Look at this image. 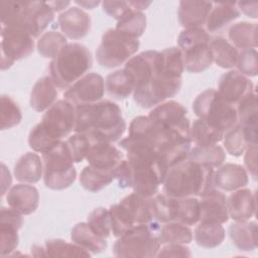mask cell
Returning <instances> with one entry per match:
<instances>
[{
    "mask_svg": "<svg viewBox=\"0 0 258 258\" xmlns=\"http://www.w3.org/2000/svg\"><path fill=\"white\" fill-rule=\"evenodd\" d=\"M75 3L86 9H94L101 2L100 1H75Z\"/></svg>",
    "mask_w": 258,
    "mask_h": 258,
    "instance_id": "obj_61",
    "label": "cell"
},
{
    "mask_svg": "<svg viewBox=\"0 0 258 258\" xmlns=\"http://www.w3.org/2000/svg\"><path fill=\"white\" fill-rule=\"evenodd\" d=\"M161 223L152 221L135 225L113 246V255L118 258H152L156 257L160 247Z\"/></svg>",
    "mask_w": 258,
    "mask_h": 258,
    "instance_id": "obj_6",
    "label": "cell"
},
{
    "mask_svg": "<svg viewBox=\"0 0 258 258\" xmlns=\"http://www.w3.org/2000/svg\"><path fill=\"white\" fill-rule=\"evenodd\" d=\"M88 224L100 236L108 238L111 233V221L109 209L99 207L94 209L87 218Z\"/></svg>",
    "mask_w": 258,
    "mask_h": 258,
    "instance_id": "obj_50",
    "label": "cell"
},
{
    "mask_svg": "<svg viewBox=\"0 0 258 258\" xmlns=\"http://www.w3.org/2000/svg\"><path fill=\"white\" fill-rule=\"evenodd\" d=\"M191 252L185 244H163L156 257H190Z\"/></svg>",
    "mask_w": 258,
    "mask_h": 258,
    "instance_id": "obj_54",
    "label": "cell"
},
{
    "mask_svg": "<svg viewBox=\"0 0 258 258\" xmlns=\"http://www.w3.org/2000/svg\"><path fill=\"white\" fill-rule=\"evenodd\" d=\"M116 178L121 188L131 187L132 182V168L129 161L122 159L116 168Z\"/></svg>",
    "mask_w": 258,
    "mask_h": 258,
    "instance_id": "obj_55",
    "label": "cell"
},
{
    "mask_svg": "<svg viewBox=\"0 0 258 258\" xmlns=\"http://www.w3.org/2000/svg\"><path fill=\"white\" fill-rule=\"evenodd\" d=\"M57 23L62 34L73 40L84 38L91 29L90 15L76 6L61 12L57 17Z\"/></svg>",
    "mask_w": 258,
    "mask_h": 258,
    "instance_id": "obj_19",
    "label": "cell"
},
{
    "mask_svg": "<svg viewBox=\"0 0 258 258\" xmlns=\"http://www.w3.org/2000/svg\"><path fill=\"white\" fill-rule=\"evenodd\" d=\"M138 38L127 36L115 28L107 29L102 35L96 50L98 63L106 69L117 68L126 63L139 49Z\"/></svg>",
    "mask_w": 258,
    "mask_h": 258,
    "instance_id": "obj_9",
    "label": "cell"
},
{
    "mask_svg": "<svg viewBox=\"0 0 258 258\" xmlns=\"http://www.w3.org/2000/svg\"><path fill=\"white\" fill-rule=\"evenodd\" d=\"M93 66L89 48L79 42L68 43L49 63V77L59 90H67L88 74Z\"/></svg>",
    "mask_w": 258,
    "mask_h": 258,
    "instance_id": "obj_5",
    "label": "cell"
},
{
    "mask_svg": "<svg viewBox=\"0 0 258 258\" xmlns=\"http://www.w3.org/2000/svg\"><path fill=\"white\" fill-rule=\"evenodd\" d=\"M22 120L21 110L16 102L7 95L1 96V130L11 129Z\"/></svg>",
    "mask_w": 258,
    "mask_h": 258,
    "instance_id": "obj_47",
    "label": "cell"
},
{
    "mask_svg": "<svg viewBox=\"0 0 258 258\" xmlns=\"http://www.w3.org/2000/svg\"><path fill=\"white\" fill-rule=\"evenodd\" d=\"M225 229L222 224L199 222L194 231V238L197 244L206 249L220 246L225 239Z\"/></svg>",
    "mask_w": 258,
    "mask_h": 258,
    "instance_id": "obj_34",
    "label": "cell"
},
{
    "mask_svg": "<svg viewBox=\"0 0 258 258\" xmlns=\"http://www.w3.org/2000/svg\"><path fill=\"white\" fill-rule=\"evenodd\" d=\"M40 124L51 136L61 141L75 129L76 107L64 99L58 100L45 111Z\"/></svg>",
    "mask_w": 258,
    "mask_h": 258,
    "instance_id": "obj_13",
    "label": "cell"
},
{
    "mask_svg": "<svg viewBox=\"0 0 258 258\" xmlns=\"http://www.w3.org/2000/svg\"><path fill=\"white\" fill-rule=\"evenodd\" d=\"M241 13L232 2H213V7L206 21L207 31L221 32L228 27L233 21L240 17Z\"/></svg>",
    "mask_w": 258,
    "mask_h": 258,
    "instance_id": "obj_24",
    "label": "cell"
},
{
    "mask_svg": "<svg viewBox=\"0 0 258 258\" xmlns=\"http://www.w3.org/2000/svg\"><path fill=\"white\" fill-rule=\"evenodd\" d=\"M228 35L236 48L250 49L257 47V23L241 21L228 29Z\"/></svg>",
    "mask_w": 258,
    "mask_h": 258,
    "instance_id": "obj_33",
    "label": "cell"
},
{
    "mask_svg": "<svg viewBox=\"0 0 258 258\" xmlns=\"http://www.w3.org/2000/svg\"><path fill=\"white\" fill-rule=\"evenodd\" d=\"M57 88L49 76H44L36 81L31 93L29 104L36 112H43L50 108L57 99Z\"/></svg>",
    "mask_w": 258,
    "mask_h": 258,
    "instance_id": "obj_27",
    "label": "cell"
},
{
    "mask_svg": "<svg viewBox=\"0 0 258 258\" xmlns=\"http://www.w3.org/2000/svg\"><path fill=\"white\" fill-rule=\"evenodd\" d=\"M48 4L50 5V7L53 9L54 12H59L64 10V8L69 6L71 2L70 1H49Z\"/></svg>",
    "mask_w": 258,
    "mask_h": 258,
    "instance_id": "obj_59",
    "label": "cell"
},
{
    "mask_svg": "<svg viewBox=\"0 0 258 258\" xmlns=\"http://www.w3.org/2000/svg\"><path fill=\"white\" fill-rule=\"evenodd\" d=\"M200 221L225 224L229 221L227 198L225 194L213 187L200 197Z\"/></svg>",
    "mask_w": 258,
    "mask_h": 258,
    "instance_id": "obj_18",
    "label": "cell"
},
{
    "mask_svg": "<svg viewBox=\"0 0 258 258\" xmlns=\"http://www.w3.org/2000/svg\"><path fill=\"white\" fill-rule=\"evenodd\" d=\"M159 64L165 76L172 79H181L184 67L182 52L178 47L172 46L159 51Z\"/></svg>",
    "mask_w": 258,
    "mask_h": 258,
    "instance_id": "obj_40",
    "label": "cell"
},
{
    "mask_svg": "<svg viewBox=\"0 0 258 258\" xmlns=\"http://www.w3.org/2000/svg\"><path fill=\"white\" fill-rule=\"evenodd\" d=\"M238 5V9L241 12H243L245 15L256 19L257 18V7L258 3L257 2H238L236 3Z\"/></svg>",
    "mask_w": 258,
    "mask_h": 258,
    "instance_id": "obj_57",
    "label": "cell"
},
{
    "mask_svg": "<svg viewBox=\"0 0 258 258\" xmlns=\"http://www.w3.org/2000/svg\"><path fill=\"white\" fill-rule=\"evenodd\" d=\"M13 174L16 180L23 183L38 182L43 175L42 159L35 152L24 153L16 161Z\"/></svg>",
    "mask_w": 258,
    "mask_h": 258,
    "instance_id": "obj_25",
    "label": "cell"
},
{
    "mask_svg": "<svg viewBox=\"0 0 258 258\" xmlns=\"http://www.w3.org/2000/svg\"><path fill=\"white\" fill-rule=\"evenodd\" d=\"M102 6L103 10L117 21L129 12L135 10L132 1H103Z\"/></svg>",
    "mask_w": 258,
    "mask_h": 258,
    "instance_id": "obj_53",
    "label": "cell"
},
{
    "mask_svg": "<svg viewBox=\"0 0 258 258\" xmlns=\"http://www.w3.org/2000/svg\"><path fill=\"white\" fill-rule=\"evenodd\" d=\"M224 147L226 151L234 156H241L248 147V143L244 134V130L242 125L238 122L234 127L225 132L223 136Z\"/></svg>",
    "mask_w": 258,
    "mask_h": 258,
    "instance_id": "obj_45",
    "label": "cell"
},
{
    "mask_svg": "<svg viewBox=\"0 0 258 258\" xmlns=\"http://www.w3.org/2000/svg\"><path fill=\"white\" fill-rule=\"evenodd\" d=\"M46 256L50 257H90L91 253L76 243H69L62 239H48L44 243Z\"/></svg>",
    "mask_w": 258,
    "mask_h": 258,
    "instance_id": "obj_43",
    "label": "cell"
},
{
    "mask_svg": "<svg viewBox=\"0 0 258 258\" xmlns=\"http://www.w3.org/2000/svg\"><path fill=\"white\" fill-rule=\"evenodd\" d=\"M210 40V35L204 28H186L177 37V47L181 51H184L194 46L209 43Z\"/></svg>",
    "mask_w": 258,
    "mask_h": 258,
    "instance_id": "obj_49",
    "label": "cell"
},
{
    "mask_svg": "<svg viewBox=\"0 0 258 258\" xmlns=\"http://www.w3.org/2000/svg\"><path fill=\"white\" fill-rule=\"evenodd\" d=\"M192 110L199 119L224 133L238 123L235 106L223 100L215 89L199 94L192 103Z\"/></svg>",
    "mask_w": 258,
    "mask_h": 258,
    "instance_id": "obj_7",
    "label": "cell"
},
{
    "mask_svg": "<svg viewBox=\"0 0 258 258\" xmlns=\"http://www.w3.org/2000/svg\"><path fill=\"white\" fill-rule=\"evenodd\" d=\"M146 23L147 19L145 14L141 11L134 10L118 20L115 29L127 36L138 38L143 34Z\"/></svg>",
    "mask_w": 258,
    "mask_h": 258,
    "instance_id": "obj_42",
    "label": "cell"
},
{
    "mask_svg": "<svg viewBox=\"0 0 258 258\" xmlns=\"http://www.w3.org/2000/svg\"><path fill=\"white\" fill-rule=\"evenodd\" d=\"M171 203V221L185 226H194L200 221V202L197 197L173 198Z\"/></svg>",
    "mask_w": 258,
    "mask_h": 258,
    "instance_id": "obj_29",
    "label": "cell"
},
{
    "mask_svg": "<svg viewBox=\"0 0 258 258\" xmlns=\"http://www.w3.org/2000/svg\"><path fill=\"white\" fill-rule=\"evenodd\" d=\"M6 202L9 208L22 216H27L36 211L39 205L38 189L30 183H17L6 192Z\"/></svg>",
    "mask_w": 258,
    "mask_h": 258,
    "instance_id": "obj_20",
    "label": "cell"
},
{
    "mask_svg": "<svg viewBox=\"0 0 258 258\" xmlns=\"http://www.w3.org/2000/svg\"><path fill=\"white\" fill-rule=\"evenodd\" d=\"M68 44L67 37L57 31L44 32L36 42L38 53L45 58H54Z\"/></svg>",
    "mask_w": 258,
    "mask_h": 258,
    "instance_id": "obj_41",
    "label": "cell"
},
{
    "mask_svg": "<svg viewBox=\"0 0 258 258\" xmlns=\"http://www.w3.org/2000/svg\"><path fill=\"white\" fill-rule=\"evenodd\" d=\"M59 142L61 141H58L53 136H51L40 124V122L30 130L28 135L29 147L34 152H39L41 154L51 150Z\"/></svg>",
    "mask_w": 258,
    "mask_h": 258,
    "instance_id": "obj_44",
    "label": "cell"
},
{
    "mask_svg": "<svg viewBox=\"0 0 258 258\" xmlns=\"http://www.w3.org/2000/svg\"><path fill=\"white\" fill-rule=\"evenodd\" d=\"M122 159L123 155L121 151L111 142L101 140L94 136L93 143L86 157L90 166L104 171L116 172V168Z\"/></svg>",
    "mask_w": 258,
    "mask_h": 258,
    "instance_id": "obj_17",
    "label": "cell"
},
{
    "mask_svg": "<svg viewBox=\"0 0 258 258\" xmlns=\"http://www.w3.org/2000/svg\"><path fill=\"white\" fill-rule=\"evenodd\" d=\"M128 136L157 152L168 167L187 158L191 142L167 130L148 116L135 117L128 129Z\"/></svg>",
    "mask_w": 258,
    "mask_h": 258,
    "instance_id": "obj_1",
    "label": "cell"
},
{
    "mask_svg": "<svg viewBox=\"0 0 258 258\" xmlns=\"http://www.w3.org/2000/svg\"><path fill=\"white\" fill-rule=\"evenodd\" d=\"M93 140L94 136L87 133H75L66 140L75 163H80L86 159Z\"/></svg>",
    "mask_w": 258,
    "mask_h": 258,
    "instance_id": "obj_48",
    "label": "cell"
},
{
    "mask_svg": "<svg viewBox=\"0 0 258 258\" xmlns=\"http://www.w3.org/2000/svg\"><path fill=\"white\" fill-rule=\"evenodd\" d=\"M1 176H2V178H1V186H2L1 196H4L6 194V191L9 190V187L12 182L11 174L4 163H1Z\"/></svg>",
    "mask_w": 258,
    "mask_h": 258,
    "instance_id": "obj_58",
    "label": "cell"
},
{
    "mask_svg": "<svg viewBox=\"0 0 258 258\" xmlns=\"http://www.w3.org/2000/svg\"><path fill=\"white\" fill-rule=\"evenodd\" d=\"M23 225L22 215L11 208H1L0 212V254L10 256L19 243L18 231Z\"/></svg>",
    "mask_w": 258,
    "mask_h": 258,
    "instance_id": "obj_15",
    "label": "cell"
},
{
    "mask_svg": "<svg viewBox=\"0 0 258 258\" xmlns=\"http://www.w3.org/2000/svg\"><path fill=\"white\" fill-rule=\"evenodd\" d=\"M213 7L210 1H180L178 6V21L186 28H203Z\"/></svg>",
    "mask_w": 258,
    "mask_h": 258,
    "instance_id": "obj_22",
    "label": "cell"
},
{
    "mask_svg": "<svg viewBox=\"0 0 258 258\" xmlns=\"http://www.w3.org/2000/svg\"><path fill=\"white\" fill-rule=\"evenodd\" d=\"M209 43L200 44L181 51L185 71L189 73H202L213 64L214 56Z\"/></svg>",
    "mask_w": 258,
    "mask_h": 258,
    "instance_id": "obj_31",
    "label": "cell"
},
{
    "mask_svg": "<svg viewBox=\"0 0 258 258\" xmlns=\"http://www.w3.org/2000/svg\"><path fill=\"white\" fill-rule=\"evenodd\" d=\"M180 88L181 79H172L158 72L146 84L134 89L133 99L142 108H154L177 95Z\"/></svg>",
    "mask_w": 258,
    "mask_h": 258,
    "instance_id": "obj_10",
    "label": "cell"
},
{
    "mask_svg": "<svg viewBox=\"0 0 258 258\" xmlns=\"http://www.w3.org/2000/svg\"><path fill=\"white\" fill-rule=\"evenodd\" d=\"M55 12L44 1H1V26H16L39 38L53 21Z\"/></svg>",
    "mask_w": 258,
    "mask_h": 258,
    "instance_id": "obj_4",
    "label": "cell"
},
{
    "mask_svg": "<svg viewBox=\"0 0 258 258\" xmlns=\"http://www.w3.org/2000/svg\"><path fill=\"white\" fill-rule=\"evenodd\" d=\"M104 94V78L97 73H88L64 91L63 99L77 108L101 101Z\"/></svg>",
    "mask_w": 258,
    "mask_h": 258,
    "instance_id": "obj_14",
    "label": "cell"
},
{
    "mask_svg": "<svg viewBox=\"0 0 258 258\" xmlns=\"http://www.w3.org/2000/svg\"><path fill=\"white\" fill-rule=\"evenodd\" d=\"M229 217L234 221H247L255 215L256 197L249 188L234 190L227 199Z\"/></svg>",
    "mask_w": 258,
    "mask_h": 258,
    "instance_id": "obj_23",
    "label": "cell"
},
{
    "mask_svg": "<svg viewBox=\"0 0 258 258\" xmlns=\"http://www.w3.org/2000/svg\"><path fill=\"white\" fill-rule=\"evenodd\" d=\"M236 111L238 114V122H242L254 115H257V98L256 92H252L244 97L238 104Z\"/></svg>",
    "mask_w": 258,
    "mask_h": 258,
    "instance_id": "obj_52",
    "label": "cell"
},
{
    "mask_svg": "<svg viewBox=\"0 0 258 258\" xmlns=\"http://www.w3.org/2000/svg\"><path fill=\"white\" fill-rule=\"evenodd\" d=\"M128 212L135 225L147 224L152 221L153 214L150 204V198H145L136 192H132L119 202Z\"/></svg>",
    "mask_w": 258,
    "mask_h": 258,
    "instance_id": "obj_30",
    "label": "cell"
},
{
    "mask_svg": "<svg viewBox=\"0 0 258 258\" xmlns=\"http://www.w3.org/2000/svg\"><path fill=\"white\" fill-rule=\"evenodd\" d=\"M148 117L184 140L191 142L190 122L187 118V111L180 103L172 100L165 101L155 106Z\"/></svg>",
    "mask_w": 258,
    "mask_h": 258,
    "instance_id": "obj_12",
    "label": "cell"
},
{
    "mask_svg": "<svg viewBox=\"0 0 258 258\" xmlns=\"http://www.w3.org/2000/svg\"><path fill=\"white\" fill-rule=\"evenodd\" d=\"M126 123L120 107L113 101L101 100L76 108L75 133L91 134L107 142H116L124 134Z\"/></svg>",
    "mask_w": 258,
    "mask_h": 258,
    "instance_id": "obj_2",
    "label": "cell"
},
{
    "mask_svg": "<svg viewBox=\"0 0 258 258\" xmlns=\"http://www.w3.org/2000/svg\"><path fill=\"white\" fill-rule=\"evenodd\" d=\"M31 255L35 257H40V256H46L45 248L44 246L40 245H33L31 248Z\"/></svg>",
    "mask_w": 258,
    "mask_h": 258,
    "instance_id": "obj_60",
    "label": "cell"
},
{
    "mask_svg": "<svg viewBox=\"0 0 258 258\" xmlns=\"http://www.w3.org/2000/svg\"><path fill=\"white\" fill-rule=\"evenodd\" d=\"M114 178H116V172L96 169L90 165L85 166L80 173L81 185L92 192H97L105 188Z\"/></svg>",
    "mask_w": 258,
    "mask_h": 258,
    "instance_id": "obj_36",
    "label": "cell"
},
{
    "mask_svg": "<svg viewBox=\"0 0 258 258\" xmlns=\"http://www.w3.org/2000/svg\"><path fill=\"white\" fill-rule=\"evenodd\" d=\"M254 91L255 88L250 79L237 70H231L224 74L219 80L217 90L221 98L233 106Z\"/></svg>",
    "mask_w": 258,
    "mask_h": 258,
    "instance_id": "obj_16",
    "label": "cell"
},
{
    "mask_svg": "<svg viewBox=\"0 0 258 258\" xmlns=\"http://www.w3.org/2000/svg\"><path fill=\"white\" fill-rule=\"evenodd\" d=\"M194 239V232L188 226L175 221L161 224L160 242L163 244H189Z\"/></svg>",
    "mask_w": 258,
    "mask_h": 258,
    "instance_id": "obj_39",
    "label": "cell"
},
{
    "mask_svg": "<svg viewBox=\"0 0 258 258\" xmlns=\"http://www.w3.org/2000/svg\"><path fill=\"white\" fill-rule=\"evenodd\" d=\"M214 168L186 158L167 170L163 194L173 198L202 197L214 187Z\"/></svg>",
    "mask_w": 258,
    "mask_h": 258,
    "instance_id": "obj_3",
    "label": "cell"
},
{
    "mask_svg": "<svg viewBox=\"0 0 258 258\" xmlns=\"http://www.w3.org/2000/svg\"><path fill=\"white\" fill-rule=\"evenodd\" d=\"M134 89V81L125 69L109 74L105 80V90L111 97L117 100L128 98L133 94Z\"/></svg>",
    "mask_w": 258,
    "mask_h": 258,
    "instance_id": "obj_32",
    "label": "cell"
},
{
    "mask_svg": "<svg viewBox=\"0 0 258 258\" xmlns=\"http://www.w3.org/2000/svg\"><path fill=\"white\" fill-rule=\"evenodd\" d=\"M71 239L74 243L91 254H99L108 246L107 239L97 234L88 222L76 224L71 231Z\"/></svg>",
    "mask_w": 258,
    "mask_h": 258,
    "instance_id": "obj_26",
    "label": "cell"
},
{
    "mask_svg": "<svg viewBox=\"0 0 258 258\" xmlns=\"http://www.w3.org/2000/svg\"><path fill=\"white\" fill-rule=\"evenodd\" d=\"M224 134V132L211 127L199 118L190 124V140L195 146L206 147L218 144L223 140Z\"/></svg>",
    "mask_w": 258,
    "mask_h": 258,
    "instance_id": "obj_38",
    "label": "cell"
},
{
    "mask_svg": "<svg viewBox=\"0 0 258 258\" xmlns=\"http://www.w3.org/2000/svg\"><path fill=\"white\" fill-rule=\"evenodd\" d=\"M244 155L245 169L250 173L254 180L257 179V145H252L247 147Z\"/></svg>",
    "mask_w": 258,
    "mask_h": 258,
    "instance_id": "obj_56",
    "label": "cell"
},
{
    "mask_svg": "<svg viewBox=\"0 0 258 258\" xmlns=\"http://www.w3.org/2000/svg\"><path fill=\"white\" fill-rule=\"evenodd\" d=\"M34 50L33 37L23 28L1 26V70L9 69L16 60L29 56Z\"/></svg>",
    "mask_w": 258,
    "mask_h": 258,
    "instance_id": "obj_11",
    "label": "cell"
},
{
    "mask_svg": "<svg viewBox=\"0 0 258 258\" xmlns=\"http://www.w3.org/2000/svg\"><path fill=\"white\" fill-rule=\"evenodd\" d=\"M237 71L248 77H256L258 74V53L256 48L242 50L237 59Z\"/></svg>",
    "mask_w": 258,
    "mask_h": 258,
    "instance_id": "obj_51",
    "label": "cell"
},
{
    "mask_svg": "<svg viewBox=\"0 0 258 258\" xmlns=\"http://www.w3.org/2000/svg\"><path fill=\"white\" fill-rule=\"evenodd\" d=\"M43 164V182L46 187L61 190L71 186L77 177L75 161L66 141L59 142L41 156Z\"/></svg>",
    "mask_w": 258,
    "mask_h": 258,
    "instance_id": "obj_8",
    "label": "cell"
},
{
    "mask_svg": "<svg viewBox=\"0 0 258 258\" xmlns=\"http://www.w3.org/2000/svg\"><path fill=\"white\" fill-rule=\"evenodd\" d=\"M249 181V174L244 166L237 163H226L214 171V187L223 191H234L245 187Z\"/></svg>",
    "mask_w": 258,
    "mask_h": 258,
    "instance_id": "obj_21",
    "label": "cell"
},
{
    "mask_svg": "<svg viewBox=\"0 0 258 258\" xmlns=\"http://www.w3.org/2000/svg\"><path fill=\"white\" fill-rule=\"evenodd\" d=\"M109 214L111 221V233L117 238L121 237L135 226L128 212L120 203L110 206Z\"/></svg>",
    "mask_w": 258,
    "mask_h": 258,
    "instance_id": "obj_46",
    "label": "cell"
},
{
    "mask_svg": "<svg viewBox=\"0 0 258 258\" xmlns=\"http://www.w3.org/2000/svg\"><path fill=\"white\" fill-rule=\"evenodd\" d=\"M210 47L213 52L214 62L222 69H233L238 59V49L226 38L222 36L214 37L210 40Z\"/></svg>",
    "mask_w": 258,
    "mask_h": 258,
    "instance_id": "obj_35",
    "label": "cell"
},
{
    "mask_svg": "<svg viewBox=\"0 0 258 258\" xmlns=\"http://www.w3.org/2000/svg\"><path fill=\"white\" fill-rule=\"evenodd\" d=\"M187 158L203 165L218 168L226 160V152L224 148L218 144L206 147L194 146L190 148Z\"/></svg>",
    "mask_w": 258,
    "mask_h": 258,
    "instance_id": "obj_37",
    "label": "cell"
},
{
    "mask_svg": "<svg viewBox=\"0 0 258 258\" xmlns=\"http://www.w3.org/2000/svg\"><path fill=\"white\" fill-rule=\"evenodd\" d=\"M229 236L241 251L249 252L258 247L257 223L254 221H235L229 227Z\"/></svg>",
    "mask_w": 258,
    "mask_h": 258,
    "instance_id": "obj_28",
    "label": "cell"
}]
</instances>
